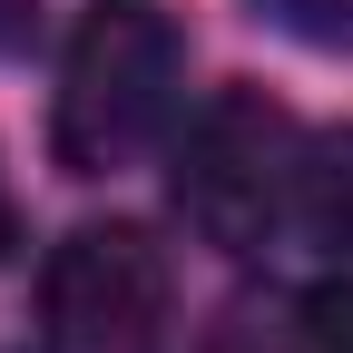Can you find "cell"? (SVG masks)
<instances>
[{
    "instance_id": "1",
    "label": "cell",
    "mask_w": 353,
    "mask_h": 353,
    "mask_svg": "<svg viewBox=\"0 0 353 353\" xmlns=\"http://www.w3.org/2000/svg\"><path fill=\"white\" fill-rule=\"evenodd\" d=\"M176 69H187V50H176V20L148 10V0H99V10L79 20L69 59H59V167L69 176H108L128 167L176 108Z\"/></svg>"
},
{
    "instance_id": "2",
    "label": "cell",
    "mask_w": 353,
    "mask_h": 353,
    "mask_svg": "<svg viewBox=\"0 0 353 353\" xmlns=\"http://www.w3.org/2000/svg\"><path fill=\"white\" fill-rule=\"evenodd\" d=\"M176 216L216 245V255H245L285 226V206L304 196V138L294 118L265 99V88H216V99L187 118L176 138V176H167Z\"/></svg>"
},
{
    "instance_id": "3",
    "label": "cell",
    "mask_w": 353,
    "mask_h": 353,
    "mask_svg": "<svg viewBox=\"0 0 353 353\" xmlns=\"http://www.w3.org/2000/svg\"><path fill=\"white\" fill-rule=\"evenodd\" d=\"M39 314L79 353H138L167 324V255L148 226H79L50 275H39Z\"/></svg>"
},
{
    "instance_id": "4",
    "label": "cell",
    "mask_w": 353,
    "mask_h": 353,
    "mask_svg": "<svg viewBox=\"0 0 353 353\" xmlns=\"http://www.w3.org/2000/svg\"><path fill=\"white\" fill-rule=\"evenodd\" d=\"M304 226H314L334 255H353V128H334V138L304 157Z\"/></svg>"
},
{
    "instance_id": "5",
    "label": "cell",
    "mask_w": 353,
    "mask_h": 353,
    "mask_svg": "<svg viewBox=\"0 0 353 353\" xmlns=\"http://www.w3.org/2000/svg\"><path fill=\"white\" fill-rule=\"evenodd\" d=\"M285 353H353V275H334V285H314L294 304Z\"/></svg>"
},
{
    "instance_id": "6",
    "label": "cell",
    "mask_w": 353,
    "mask_h": 353,
    "mask_svg": "<svg viewBox=\"0 0 353 353\" xmlns=\"http://www.w3.org/2000/svg\"><path fill=\"white\" fill-rule=\"evenodd\" d=\"M275 30H294V39H314V50H334V39H353V0H255Z\"/></svg>"
},
{
    "instance_id": "7",
    "label": "cell",
    "mask_w": 353,
    "mask_h": 353,
    "mask_svg": "<svg viewBox=\"0 0 353 353\" xmlns=\"http://www.w3.org/2000/svg\"><path fill=\"white\" fill-rule=\"evenodd\" d=\"M30 10H39V0H0V59H10L20 39H30Z\"/></svg>"
},
{
    "instance_id": "8",
    "label": "cell",
    "mask_w": 353,
    "mask_h": 353,
    "mask_svg": "<svg viewBox=\"0 0 353 353\" xmlns=\"http://www.w3.org/2000/svg\"><path fill=\"white\" fill-rule=\"evenodd\" d=\"M10 236H20V216H10V176H0V255H10Z\"/></svg>"
}]
</instances>
